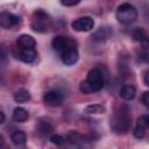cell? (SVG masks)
Masks as SVG:
<instances>
[{"label": "cell", "instance_id": "5bb4252c", "mask_svg": "<svg viewBox=\"0 0 149 149\" xmlns=\"http://www.w3.org/2000/svg\"><path fill=\"white\" fill-rule=\"evenodd\" d=\"M132 37H133L134 41H136L139 43L147 44V42H148V34H147V31L143 28H136V29H134L133 33H132Z\"/></svg>", "mask_w": 149, "mask_h": 149}, {"label": "cell", "instance_id": "44dd1931", "mask_svg": "<svg viewBox=\"0 0 149 149\" xmlns=\"http://www.w3.org/2000/svg\"><path fill=\"white\" fill-rule=\"evenodd\" d=\"M50 141L56 146H61V144L64 143V137L62 135H59V134H52L50 136Z\"/></svg>", "mask_w": 149, "mask_h": 149}, {"label": "cell", "instance_id": "e0dca14e", "mask_svg": "<svg viewBox=\"0 0 149 149\" xmlns=\"http://www.w3.org/2000/svg\"><path fill=\"white\" fill-rule=\"evenodd\" d=\"M85 112L91 113V114H101V113L106 112V106L104 104H100V102L91 104V105L85 107Z\"/></svg>", "mask_w": 149, "mask_h": 149}, {"label": "cell", "instance_id": "d6986e66", "mask_svg": "<svg viewBox=\"0 0 149 149\" xmlns=\"http://www.w3.org/2000/svg\"><path fill=\"white\" fill-rule=\"evenodd\" d=\"M108 36H109V34L107 33V29L106 28H104V27H101V28H99L94 34H93V40H95V41H98V42H105L107 38H108Z\"/></svg>", "mask_w": 149, "mask_h": 149}, {"label": "cell", "instance_id": "7c38bea8", "mask_svg": "<svg viewBox=\"0 0 149 149\" xmlns=\"http://www.w3.org/2000/svg\"><path fill=\"white\" fill-rule=\"evenodd\" d=\"M52 129H54L52 126L49 122L43 121V120H40L38 123H37V126H36V132H37V134L41 137H47L48 135H50L51 132H52Z\"/></svg>", "mask_w": 149, "mask_h": 149}, {"label": "cell", "instance_id": "30bf717a", "mask_svg": "<svg viewBox=\"0 0 149 149\" xmlns=\"http://www.w3.org/2000/svg\"><path fill=\"white\" fill-rule=\"evenodd\" d=\"M16 44H17V48L20 49H35L36 41L33 36L28 34H22L16 38Z\"/></svg>", "mask_w": 149, "mask_h": 149}, {"label": "cell", "instance_id": "4316f807", "mask_svg": "<svg viewBox=\"0 0 149 149\" xmlns=\"http://www.w3.org/2000/svg\"><path fill=\"white\" fill-rule=\"evenodd\" d=\"M5 119H6V116H5L3 112H1V111H0V125L5 122Z\"/></svg>", "mask_w": 149, "mask_h": 149}, {"label": "cell", "instance_id": "83f0119b", "mask_svg": "<svg viewBox=\"0 0 149 149\" xmlns=\"http://www.w3.org/2000/svg\"><path fill=\"white\" fill-rule=\"evenodd\" d=\"M3 144V137H2V135L0 134V147Z\"/></svg>", "mask_w": 149, "mask_h": 149}, {"label": "cell", "instance_id": "603a6c76", "mask_svg": "<svg viewBox=\"0 0 149 149\" xmlns=\"http://www.w3.org/2000/svg\"><path fill=\"white\" fill-rule=\"evenodd\" d=\"M6 64H7V54L2 48H0V69L3 68Z\"/></svg>", "mask_w": 149, "mask_h": 149}, {"label": "cell", "instance_id": "2e32d148", "mask_svg": "<svg viewBox=\"0 0 149 149\" xmlns=\"http://www.w3.org/2000/svg\"><path fill=\"white\" fill-rule=\"evenodd\" d=\"M135 94H136V88L133 85H126L120 91V97L122 99H125V100H132V99H134Z\"/></svg>", "mask_w": 149, "mask_h": 149}, {"label": "cell", "instance_id": "5b68a950", "mask_svg": "<svg viewBox=\"0 0 149 149\" xmlns=\"http://www.w3.org/2000/svg\"><path fill=\"white\" fill-rule=\"evenodd\" d=\"M51 45L54 48L55 51H57L59 55L62 52H64L65 50L70 49V48H73V47H77V43L74 40H72L71 37L69 36H63V35H57L52 38L51 41Z\"/></svg>", "mask_w": 149, "mask_h": 149}, {"label": "cell", "instance_id": "9a60e30c", "mask_svg": "<svg viewBox=\"0 0 149 149\" xmlns=\"http://www.w3.org/2000/svg\"><path fill=\"white\" fill-rule=\"evenodd\" d=\"M10 140L15 146H23L27 142V135L22 130H15L10 135Z\"/></svg>", "mask_w": 149, "mask_h": 149}, {"label": "cell", "instance_id": "8fae6325", "mask_svg": "<svg viewBox=\"0 0 149 149\" xmlns=\"http://www.w3.org/2000/svg\"><path fill=\"white\" fill-rule=\"evenodd\" d=\"M16 57L20 61L29 64V63H33L35 61V58H36V51H35V49H20L19 52L16 54Z\"/></svg>", "mask_w": 149, "mask_h": 149}, {"label": "cell", "instance_id": "7402d4cb", "mask_svg": "<svg viewBox=\"0 0 149 149\" xmlns=\"http://www.w3.org/2000/svg\"><path fill=\"white\" fill-rule=\"evenodd\" d=\"M136 125H140V126H142V127H144V128L148 129V127H149V118H148V115L140 116L137 119V123Z\"/></svg>", "mask_w": 149, "mask_h": 149}, {"label": "cell", "instance_id": "d4e9b609", "mask_svg": "<svg viewBox=\"0 0 149 149\" xmlns=\"http://www.w3.org/2000/svg\"><path fill=\"white\" fill-rule=\"evenodd\" d=\"M79 1H80V0H61L62 5H64V6H69V7L79 3Z\"/></svg>", "mask_w": 149, "mask_h": 149}, {"label": "cell", "instance_id": "6da1fadb", "mask_svg": "<svg viewBox=\"0 0 149 149\" xmlns=\"http://www.w3.org/2000/svg\"><path fill=\"white\" fill-rule=\"evenodd\" d=\"M132 127V114L127 105H122L111 118V128L116 134H126Z\"/></svg>", "mask_w": 149, "mask_h": 149}, {"label": "cell", "instance_id": "277c9868", "mask_svg": "<svg viewBox=\"0 0 149 149\" xmlns=\"http://www.w3.org/2000/svg\"><path fill=\"white\" fill-rule=\"evenodd\" d=\"M49 22H50L49 15L44 10L37 9V10H35V13L33 15L31 29L34 31H37V33H44V31L48 30Z\"/></svg>", "mask_w": 149, "mask_h": 149}, {"label": "cell", "instance_id": "ba28073f", "mask_svg": "<svg viewBox=\"0 0 149 149\" xmlns=\"http://www.w3.org/2000/svg\"><path fill=\"white\" fill-rule=\"evenodd\" d=\"M43 101L51 107H56L59 106L63 101V94L59 91L52 90V91H48L43 94Z\"/></svg>", "mask_w": 149, "mask_h": 149}, {"label": "cell", "instance_id": "cb8c5ba5", "mask_svg": "<svg viewBox=\"0 0 149 149\" xmlns=\"http://www.w3.org/2000/svg\"><path fill=\"white\" fill-rule=\"evenodd\" d=\"M141 100H142V102H143L144 106H147V107L149 106V92L148 91L143 92V94L141 97Z\"/></svg>", "mask_w": 149, "mask_h": 149}, {"label": "cell", "instance_id": "4fadbf2b", "mask_svg": "<svg viewBox=\"0 0 149 149\" xmlns=\"http://www.w3.org/2000/svg\"><path fill=\"white\" fill-rule=\"evenodd\" d=\"M12 118H13V121H15V122H24V121L28 120L29 113H28V111H27L26 108H23V107H16V108H14V111H13Z\"/></svg>", "mask_w": 149, "mask_h": 149}, {"label": "cell", "instance_id": "ac0fdd59", "mask_svg": "<svg viewBox=\"0 0 149 149\" xmlns=\"http://www.w3.org/2000/svg\"><path fill=\"white\" fill-rule=\"evenodd\" d=\"M30 99V93L26 88H20L14 93V100L16 102H26Z\"/></svg>", "mask_w": 149, "mask_h": 149}, {"label": "cell", "instance_id": "8992f818", "mask_svg": "<svg viewBox=\"0 0 149 149\" xmlns=\"http://www.w3.org/2000/svg\"><path fill=\"white\" fill-rule=\"evenodd\" d=\"M21 22V17L12 12H0V27L3 29H10L12 27L19 24Z\"/></svg>", "mask_w": 149, "mask_h": 149}, {"label": "cell", "instance_id": "7a4b0ae2", "mask_svg": "<svg viewBox=\"0 0 149 149\" xmlns=\"http://www.w3.org/2000/svg\"><path fill=\"white\" fill-rule=\"evenodd\" d=\"M104 86H105V76L100 69L94 68L87 72L86 79L83 80L79 85V90L84 94H91L100 91Z\"/></svg>", "mask_w": 149, "mask_h": 149}, {"label": "cell", "instance_id": "ffe728a7", "mask_svg": "<svg viewBox=\"0 0 149 149\" xmlns=\"http://www.w3.org/2000/svg\"><path fill=\"white\" fill-rule=\"evenodd\" d=\"M146 130H147V128H144V127H142L140 125H136V127L134 129V136L136 139H142L146 135Z\"/></svg>", "mask_w": 149, "mask_h": 149}, {"label": "cell", "instance_id": "3957f363", "mask_svg": "<svg viewBox=\"0 0 149 149\" xmlns=\"http://www.w3.org/2000/svg\"><path fill=\"white\" fill-rule=\"evenodd\" d=\"M115 17L122 24H132L137 19V9L132 3L123 2L116 8Z\"/></svg>", "mask_w": 149, "mask_h": 149}, {"label": "cell", "instance_id": "52a82bcc", "mask_svg": "<svg viewBox=\"0 0 149 149\" xmlns=\"http://www.w3.org/2000/svg\"><path fill=\"white\" fill-rule=\"evenodd\" d=\"M71 27L76 31H90L94 27V21L90 16H83L72 21Z\"/></svg>", "mask_w": 149, "mask_h": 149}, {"label": "cell", "instance_id": "484cf974", "mask_svg": "<svg viewBox=\"0 0 149 149\" xmlns=\"http://www.w3.org/2000/svg\"><path fill=\"white\" fill-rule=\"evenodd\" d=\"M148 76H149V72L148 71H146L144 72V85H149V79H148Z\"/></svg>", "mask_w": 149, "mask_h": 149}, {"label": "cell", "instance_id": "9c48e42d", "mask_svg": "<svg viewBox=\"0 0 149 149\" xmlns=\"http://www.w3.org/2000/svg\"><path fill=\"white\" fill-rule=\"evenodd\" d=\"M79 58V54H78V49L77 47L70 48L68 50H65L64 52L61 54V59L65 65H72L74 64Z\"/></svg>", "mask_w": 149, "mask_h": 149}]
</instances>
